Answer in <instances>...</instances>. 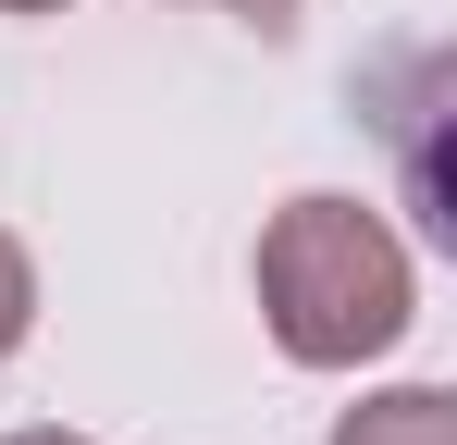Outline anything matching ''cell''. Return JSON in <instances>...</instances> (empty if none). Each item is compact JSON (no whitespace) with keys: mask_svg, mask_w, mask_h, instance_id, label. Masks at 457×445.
<instances>
[{"mask_svg":"<svg viewBox=\"0 0 457 445\" xmlns=\"http://www.w3.org/2000/svg\"><path fill=\"white\" fill-rule=\"evenodd\" d=\"M260 322H272V347L297 371H371L383 347H408V322H420V260H408V235L371 211V198H334V186H309L285 211L260 222Z\"/></svg>","mask_w":457,"mask_h":445,"instance_id":"obj_1","label":"cell"},{"mask_svg":"<svg viewBox=\"0 0 457 445\" xmlns=\"http://www.w3.org/2000/svg\"><path fill=\"white\" fill-rule=\"evenodd\" d=\"M334 445H457V396L445 383H383L334 421Z\"/></svg>","mask_w":457,"mask_h":445,"instance_id":"obj_2","label":"cell"},{"mask_svg":"<svg viewBox=\"0 0 457 445\" xmlns=\"http://www.w3.org/2000/svg\"><path fill=\"white\" fill-rule=\"evenodd\" d=\"M37 334V260H25V235H0V359Z\"/></svg>","mask_w":457,"mask_h":445,"instance_id":"obj_3","label":"cell"},{"mask_svg":"<svg viewBox=\"0 0 457 445\" xmlns=\"http://www.w3.org/2000/svg\"><path fill=\"white\" fill-rule=\"evenodd\" d=\"M198 13H235V25H260V38H297L309 0H198Z\"/></svg>","mask_w":457,"mask_h":445,"instance_id":"obj_4","label":"cell"},{"mask_svg":"<svg viewBox=\"0 0 457 445\" xmlns=\"http://www.w3.org/2000/svg\"><path fill=\"white\" fill-rule=\"evenodd\" d=\"M0 445H87V433H50V421H25V433H0Z\"/></svg>","mask_w":457,"mask_h":445,"instance_id":"obj_5","label":"cell"},{"mask_svg":"<svg viewBox=\"0 0 457 445\" xmlns=\"http://www.w3.org/2000/svg\"><path fill=\"white\" fill-rule=\"evenodd\" d=\"M0 13H25V25H37V13H75V0H0Z\"/></svg>","mask_w":457,"mask_h":445,"instance_id":"obj_6","label":"cell"}]
</instances>
